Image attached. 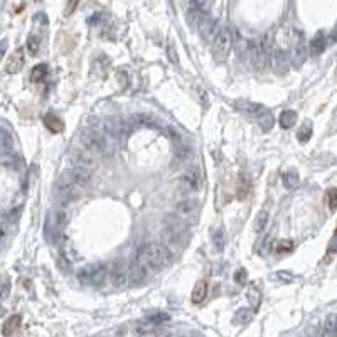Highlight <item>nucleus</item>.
I'll list each match as a JSON object with an SVG mask.
<instances>
[{
    "instance_id": "4be33fe9",
    "label": "nucleus",
    "mask_w": 337,
    "mask_h": 337,
    "mask_svg": "<svg viewBox=\"0 0 337 337\" xmlns=\"http://www.w3.org/2000/svg\"><path fill=\"white\" fill-rule=\"evenodd\" d=\"M278 123H280L281 129H285V130L292 129V127L297 123V113L292 112V110H285V112H281V115H280Z\"/></svg>"
},
{
    "instance_id": "dca6fc26",
    "label": "nucleus",
    "mask_w": 337,
    "mask_h": 337,
    "mask_svg": "<svg viewBox=\"0 0 337 337\" xmlns=\"http://www.w3.org/2000/svg\"><path fill=\"white\" fill-rule=\"evenodd\" d=\"M20 324H22V317H20V315H12V317H8L5 324L2 326V334L14 336L15 332L20 329Z\"/></svg>"
},
{
    "instance_id": "c03bdc74",
    "label": "nucleus",
    "mask_w": 337,
    "mask_h": 337,
    "mask_svg": "<svg viewBox=\"0 0 337 337\" xmlns=\"http://www.w3.org/2000/svg\"><path fill=\"white\" fill-rule=\"evenodd\" d=\"M3 314V309H2V305H0V315H2Z\"/></svg>"
},
{
    "instance_id": "20e7f679",
    "label": "nucleus",
    "mask_w": 337,
    "mask_h": 337,
    "mask_svg": "<svg viewBox=\"0 0 337 337\" xmlns=\"http://www.w3.org/2000/svg\"><path fill=\"white\" fill-rule=\"evenodd\" d=\"M233 48V34L229 27H219L211 41V49H212V58L217 63H223L228 59L229 51Z\"/></svg>"
},
{
    "instance_id": "4468645a",
    "label": "nucleus",
    "mask_w": 337,
    "mask_h": 337,
    "mask_svg": "<svg viewBox=\"0 0 337 337\" xmlns=\"http://www.w3.org/2000/svg\"><path fill=\"white\" fill-rule=\"evenodd\" d=\"M217 24H216V20L214 19H211L209 15H206L204 19L201 20V24L198 25V31L201 32V36L206 39L207 42H211L212 41V37H214V34L217 32Z\"/></svg>"
},
{
    "instance_id": "ea45409f",
    "label": "nucleus",
    "mask_w": 337,
    "mask_h": 337,
    "mask_svg": "<svg viewBox=\"0 0 337 337\" xmlns=\"http://www.w3.org/2000/svg\"><path fill=\"white\" fill-rule=\"evenodd\" d=\"M196 91L199 93V100H201L202 106H207V105H209V101H207V95H206V91H204L202 88H196Z\"/></svg>"
},
{
    "instance_id": "a19ab883",
    "label": "nucleus",
    "mask_w": 337,
    "mask_h": 337,
    "mask_svg": "<svg viewBox=\"0 0 337 337\" xmlns=\"http://www.w3.org/2000/svg\"><path fill=\"white\" fill-rule=\"evenodd\" d=\"M7 48H8V41H7V39H2V41H0V61H2L3 54L7 53Z\"/></svg>"
},
{
    "instance_id": "aec40b11",
    "label": "nucleus",
    "mask_w": 337,
    "mask_h": 337,
    "mask_svg": "<svg viewBox=\"0 0 337 337\" xmlns=\"http://www.w3.org/2000/svg\"><path fill=\"white\" fill-rule=\"evenodd\" d=\"M324 49H326V37H324V34L321 32V34H317L312 41H310L309 51H310L312 56H319V54L324 53Z\"/></svg>"
},
{
    "instance_id": "423d86ee",
    "label": "nucleus",
    "mask_w": 337,
    "mask_h": 337,
    "mask_svg": "<svg viewBox=\"0 0 337 337\" xmlns=\"http://www.w3.org/2000/svg\"><path fill=\"white\" fill-rule=\"evenodd\" d=\"M108 276V268L105 265H88L78 271V278L83 285L89 287H101Z\"/></svg>"
},
{
    "instance_id": "c85d7f7f",
    "label": "nucleus",
    "mask_w": 337,
    "mask_h": 337,
    "mask_svg": "<svg viewBox=\"0 0 337 337\" xmlns=\"http://www.w3.org/2000/svg\"><path fill=\"white\" fill-rule=\"evenodd\" d=\"M248 300L251 304V310H257L260 304H262V293H260V290L257 287H251L250 292H248Z\"/></svg>"
},
{
    "instance_id": "6e6552de",
    "label": "nucleus",
    "mask_w": 337,
    "mask_h": 337,
    "mask_svg": "<svg viewBox=\"0 0 337 337\" xmlns=\"http://www.w3.org/2000/svg\"><path fill=\"white\" fill-rule=\"evenodd\" d=\"M108 276L115 288L118 290L127 288L129 287V265H127L123 260H117V262H113L112 267H110Z\"/></svg>"
},
{
    "instance_id": "9b49d317",
    "label": "nucleus",
    "mask_w": 337,
    "mask_h": 337,
    "mask_svg": "<svg viewBox=\"0 0 337 337\" xmlns=\"http://www.w3.org/2000/svg\"><path fill=\"white\" fill-rule=\"evenodd\" d=\"M199 207V201L194 198H187V199H182V201H179L176 211L177 214L182 217V219H186V217H191L196 214V211H198Z\"/></svg>"
},
{
    "instance_id": "1a4fd4ad",
    "label": "nucleus",
    "mask_w": 337,
    "mask_h": 337,
    "mask_svg": "<svg viewBox=\"0 0 337 337\" xmlns=\"http://www.w3.org/2000/svg\"><path fill=\"white\" fill-rule=\"evenodd\" d=\"M71 162H72V167H81L84 170H95L98 167V162H96V157L93 155L91 152L84 150L83 147L79 148H74L71 153Z\"/></svg>"
},
{
    "instance_id": "f03ea898",
    "label": "nucleus",
    "mask_w": 337,
    "mask_h": 337,
    "mask_svg": "<svg viewBox=\"0 0 337 337\" xmlns=\"http://www.w3.org/2000/svg\"><path fill=\"white\" fill-rule=\"evenodd\" d=\"M170 251L160 243H145L138 248V258L147 265L150 270H162L169 265L170 262Z\"/></svg>"
},
{
    "instance_id": "7ed1b4c3",
    "label": "nucleus",
    "mask_w": 337,
    "mask_h": 337,
    "mask_svg": "<svg viewBox=\"0 0 337 337\" xmlns=\"http://www.w3.org/2000/svg\"><path fill=\"white\" fill-rule=\"evenodd\" d=\"M78 140H79V147L91 152L95 157L106 155V153L112 152V145L108 142V136L103 135L96 129H83L79 132Z\"/></svg>"
},
{
    "instance_id": "39448f33",
    "label": "nucleus",
    "mask_w": 337,
    "mask_h": 337,
    "mask_svg": "<svg viewBox=\"0 0 337 337\" xmlns=\"http://www.w3.org/2000/svg\"><path fill=\"white\" fill-rule=\"evenodd\" d=\"M248 63L257 71H263L267 67V65L270 63V48H268L267 37L265 39L251 41L250 53H248Z\"/></svg>"
},
{
    "instance_id": "c756f323",
    "label": "nucleus",
    "mask_w": 337,
    "mask_h": 337,
    "mask_svg": "<svg viewBox=\"0 0 337 337\" xmlns=\"http://www.w3.org/2000/svg\"><path fill=\"white\" fill-rule=\"evenodd\" d=\"M27 49H29V53L32 54V56H36L37 53H39V49H41V39H39V36H29L27 37Z\"/></svg>"
},
{
    "instance_id": "58836bf2",
    "label": "nucleus",
    "mask_w": 337,
    "mask_h": 337,
    "mask_svg": "<svg viewBox=\"0 0 337 337\" xmlns=\"http://www.w3.org/2000/svg\"><path fill=\"white\" fill-rule=\"evenodd\" d=\"M292 248H293L292 241H281V243H278V246H276V251H278V253H281V251H288V250H292Z\"/></svg>"
},
{
    "instance_id": "37998d69",
    "label": "nucleus",
    "mask_w": 337,
    "mask_h": 337,
    "mask_svg": "<svg viewBox=\"0 0 337 337\" xmlns=\"http://www.w3.org/2000/svg\"><path fill=\"white\" fill-rule=\"evenodd\" d=\"M278 278H281V280H287V281H290V280H293V276L292 275H288V273H278Z\"/></svg>"
},
{
    "instance_id": "cd10ccee",
    "label": "nucleus",
    "mask_w": 337,
    "mask_h": 337,
    "mask_svg": "<svg viewBox=\"0 0 337 337\" xmlns=\"http://www.w3.org/2000/svg\"><path fill=\"white\" fill-rule=\"evenodd\" d=\"M145 321L153 324V326H162V324L170 321V315L165 312H153V314H148L147 317H145Z\"/></svg>"
},
{
    "instance_id": "f704fd0d",
    "label": "nucleus",
    "mask_w": 337,
    "mask_h": 337,
    "mask_svg": "<svg viewBox=\"0 0 337 337\" xmlns=\"http://www.w3.org/2000/svg\"><path fill=\"white\" fill-rule=\"evenodd\" d=\"M167 56H169V61L172 63V65L179 66V56H177V51H176V46H174V42H170V44H169Z\"/></svg>"
},
{
    "instance_id": "ddd939ff",
    "label": "nucleus",
    "mask_w": 337,
    "mask_h": 337,
    "mask_svg": "<svg viewBox=\"0 0 337 337\" xmlns=\"http://www.w3.org/2000/svg\"><path fill=\"white\" fill-rule=\"evenodd\" d=\"M24 63H25L24 49L19 48L14 54H12L10 58H8L7 66H5V71L8 72V74H17V72H19L24 67Z\"/></svg>"
},
{
    "instance_id": "473e14b6",
    "label": "nucleus",
    "mask_w": 337,
    "mask_h": 337,
    "mask_svg": "<svg viewBox=\"0 0 337 337\" xmlns=\"http://www.w3.org/2000/svg\"><path fill=\"white\" fill-rule=\"evenodd\" d=\"M191 3L204 14H209V10H211V0H191Z\"/></svg>"
},
{
    "instance_id": "2f4dec72",
    "label": "nucleus",
    "mask_w": 337,
    "mask_h": 337,
    "mask_svg": "<svg viewBox=\"0 0 337 337\" xmlns=\"http://www.w3.org/2000/svg\"><path fill=\"white\" fill-rule=\"evenodd\" d=\"M310 135H312V127L310 125H304L302 127L300 130H298V134H297V138L300 140L302 143H305V142H309V138H310Z\"/></svg>"
},
{
    "instance_id": "b1692460",
    "label": "nucleus",
    "mask_w": 337,
    "mask_h": 337,
    "mask_svg": "<svg viewBox=\"0 0 337 337\" xmlns=\"http://www.w3.org/2000/svg\"><path fill=\"white\" fill-rule=\"evenodd\" d=\"M267 224H268V209H262L253 221V231L262 233L267 228Z\"/></svg>"
},
{
    "instance_id": "bb28decb",
    "label": "nucleus",
    "mask_w": 337,
    "mask_h": 337,
    "mask_svg": "<svg viewBox=\"0 0 337 337\" xmlns=\"http://www.w3.org/2000/svg\"><path fill=\"white\" fill-rule=\"evenodd\" d=\"M48 76V66L46 65H37L31 71V81L32 83H42Z\"/></svg>"
},
{
    "instance_id": "4c0bfd02",
    "label": "nucleus",
    "mask_w": 337,
    "mask_h": 337,
    "mask_svg": "<svg viewBox=\"0 0 337 337\" xmlns=\"http://www.w3.org/2000/svg\"><path fill=\"white\" fill-rule=\"evenodd\" d=\"M246 276H248V275H246V271L241 268V270H238V271H236V275H234V280H236V283L245 285V283H246Z\"/></svg>"
},
{
    "instance_id": "5701e85b",
    "label": "nucleus",
    "mask_w": 337,
    "mask_h": 337,
    "mask_svg": "<svg viewBox=\"0 0 337 337\" xmlns=\"http://www.w3.org/2000/svg\"><path fill=\"white\" fill-rule=\"evenodd\" d=\"M251 319H253V310H250V309H240L236 314H234L233 322L236 324V326H246V324L251 322Z\"/></svg>"
},
{
    "instance_id": "f3484780",
    "label": "nucleus",
    "mask_w": 337,
    "mask_h": 337,
    "mask_svg": "<svg viewBox=\"0 0 337 337\" xmlns=\"http://www.w3.org/2000/svg\"><path fill=\"white\" fill-rule=\"evenodd\" d=\"M44 125L46 129H48L49 132H53V134H59V132H63V129H65V123L61 122V118L58 117V115L54 113H48L44 117Z\"/></svg>"
},
{
    "instance_id": "412c9836",
    "label": "nucleus",
    "mask_w": 337,
    "mask_h": 337,
    "mask_svg": "<svg viewBox=\"0 0 337 337\" xmlns=\"http://www.w3.org/2000/svg\"><path fill=\"white\" fill-rule=\"evenodd\" d=\"M234 44H236V54L240 59H248V53H250V46H251V41L245 39V37L238 36L236 41H233Z\"/></svg>"
},
{
    "instance_id": "c9c22d12",
    "label": "nucleus",
    "mask_w": 337,
    "mask_h": 337,
    "mask_svg": "<svg viewBox=\"0 0 337 337\" xmlns=\"http://www.w3.org/2000/svg\"><path fill=\"white\" fill-rule=\"evenodd\" d=\"M327 202H329V207L332 211H336L337 209V189L327 191Z\"/></svg>"
},
{
    "instance_id": "a878e982",
    "label": "nucleus",
    "mask_w": 337,
    "mask_h": 337,
    "mask_svg": "<svg viewBox=\"0 0 337 337\" xmlns=\"http://www.w3.org/2000/svg\"><path fill=\"white\" fill-rule=\"evenodd\" d=\"M283 184H285V187H287L288 191L297 189L298 184H300V179H298V174L295 172V170H288V172H285Z\"/></svg>"
},
{
    "instance_id": "2eb2a0df",
    "label": "nucleus",
    "mask_w": 337,
    "mask_h": 337,
    "mask_svg": "<svg viewBox=\"0 0 337 337\" xmlns=\"http://www.w3.org/2000/svg\"><path fill=\"white\" fill-rule=\"evenodd\" d=\"M255 120H257L260 129H262L263 132H270L273 129V125H275V118H273V115L268 108H263L262 112L255 117Z\"/></svg>"
},
{
    "instance_id": "0eeeda50",
    "label": "nucleus",
    "mask_w": 337,
    "mask_h": 337,
    "mask_svg": "<svg viewBox=\"0 0 337 337\" xmlns=\"http://www.w3.org/2000/svg\"><path fill=\"white\" fill-rule=\"evenodd\" d=\"M164 240L167 245L176 246V248H181V246L186 245V228L182 223L172 219L167 221V226H165L164 231Z\"/></svg>"
},
{
    "instance_id": "a211bd4d",
    "label": "nucleus",
    "mask_w": 337,
    "mask_h": 337,
    "mask_svg": "<svg viewBox=\"0 0 337 337\" xmlns=\"http://www.w3.org/2000/svg\"><path fill=\"white\" fill-rule=\"evenodd\" d=\"M206 297H207V281L201 280L196 283L193 295H191V300H193V304H202V302L206 300Z\"/></svg>"
},
{
    "instance_id": "393cba45",
    "label": "nucleus",
    "mask_w": 337,
    "mask_h": 337,
    "mask_svg": "<svg viewBox=\"0 0 337 337\" xmlns=\"http://www.w3.org/2000/svg\"><path fill=\"white\" fill-rule=\"evenodd\" d=\"M324 336H336L337 334V314H332L326 319L322 327Z\"/></svg>"
},
{
    "instance_id": "6ab92c4d",
    "label": "nucleus",
    "mask_w": 337,
    "mask_h": 337,
    "mask_svg": "<svg viewBox=\"0 0 337 337\" xmlns=\"http://www.w3.org/2000/svg\"><path fill=\"white\" fill-rule=\"evenodd\" d=\"M265 108L263 105H258V103H250V101H238L236 103V110H240V112H245L248 113L250 117H257V115L262 112V110Z\"/></svg>"
},
{
    "instance_id": "72a5a7b5",
    "label": "nucleus",
    "mask_w": 337,
    "mask_h": 337,
    "mask_svg": "<svg viewBox=\"0 0 337 337\" xmlns=\"http://www.w3.org/2000/svg\"><path fill=\"white\" fill-rule=\"evenodd\" d=\"M248 191H250V182H248V179H246L245 176H241V184L238 186V198L243 199L246 194H248Z\"/></svg>"
},
{
    "instance_id": "e433bc0d",
    "label": "nucleus",
    "mask_w": 337,
    "mask_h": 337,
    "mask_svg": "<svg viewBox=\"0 0 337 337\" xmlns=\"http://www.w3.org/2000/svg\"><path fill=\"white\" fill-rule=\"evenodd\" d=\"M78 3H79V0H67L66 8H65V15H66V17L72 15V12L76 10V7H78Z\"/></svg>"
},
{
    "instance_id": "9d476101",
    "label": "nucleus",
    "mask_w": 337,
    "mask_h": 337,
    "mask_svg": "<svg viewBox=\"0 0 337 337\" xmlns=\"http://www.w3.org/2000/svg\"><path fill=\"white\" fill-rule=\"evenodd\" d=\"M147 270H148V267L145 265L140 258H136L129 267V285H132V287H140V285H143L148 278Z\"/></svg>"
},
{
    "instance_id": "79ce46f5",
    "label": "nucleus",
    "mask_w": 337,
    "mask_h": 337,
    "mask_svg": "<svg viewBox=\"0 0 337 337\" xmlns=\"http://www.w3.org/2000/svg\"><path fill=\"white\" fill-rule=\"evenodd\" d=\"M329 250H331V251H336V253H337V231H336V234H334V238H332Z\"/></svg>"
},
{
    "instance_id": "f8f14e48",
    "label": "nucleus",
    "mask_w": 337,
    "mask_h": 337,
    "mask_svg": "<svg viewBox=\"0 0 337 337\" xmlns=\"http://www.w3.org/2000/svg\"><path fill=\"white\" fill-rule=\"evenodd\" d=\"M201 186V172L198 167H191L182 177V187L186 191H196Z\"/></svg>"
},
{
    "instance_id": "7c9ffc66",
    "label": "nucleus",
    "mask_w": 337,
    "mask_h": 337,
    "mask_svg": "<svg viewBox=\"0 0 337 337\" xmlns=\"http://www.w3.org/2000/svg\"><path fill=\"white\" fill-rule=\"evenodd\" d=\"M211 238H212V243H214V246L217 250L221 251L224 248V234H223L221 229H214L212 234H211Z\"/></svg>"
},
{
    "instance_id": "f257e3e1",
    "label": "nucleus",
    "mask_w": 337,
    "mask_h": 337,
    "mask_svg": "<svg viewBox=\"0 0 337 337\" xmlns=\"http://www.w3.org/2000/svg\"><path fill=\"white\" fill-rule=\"evenodd\" d=\"M89 182H91L89 170H84L81 167H71L69 170H65L59 176L56 184L58 199L61 201V204H69L86 193Z\"/></svg>"
}]
</instances>
